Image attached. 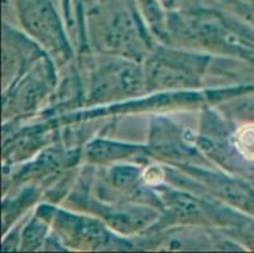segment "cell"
I'll return each mask as SVG.
<instances>
[{"instance_id":"6da1fadb","label":"cell","mask_w":254,"mask_h":253,"mask_svg":"<svg viewBox=\"0 0 254 253\" xmlns=\"http://www.w3.org/2000/svg\"><path fill=\"white\" fill-rule=\"evenodd\" d=\"M234 143L240 155L254 161V124L248 123L238 128L234 134Z\"/></svg>"},{"instance_id":"7a4b0ae2","label":"cell","mask_w":254,"mask_h":253,"mask_svg":"<svg viewBox=\"0 0 254 253\" xmlns=\"http://www.w3.org/2000/svg\"><path fill=\"white\" fill-rule=\"evenodd\" d=\"M163 171L161 167L158 166H149L145 169V171L143 172V178L147 184L156 185L159 184L161 181L163 180Z\"/></svg>"}]
</instances>
